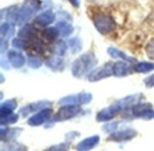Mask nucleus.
Here are the masks:
<instances>
[{
    "instance_id": "5701e85b",
    "label": "nucleus",
    "mask_w": 154,
    "mask_h": 151,
    "mask_svg": "<svg viewBox=\"0 0 154 151\" xmlns=\"http://www.w3.org/2000/svg\"><path fill=\"white\" fill-rule=\"evenodd\" d=\"M60 34L59 31L57 28L54 27H51V28H47L45 30H43L42 32V36L44 39H46L47 41H51L52 42L53 40H55L58 35Z\"/></svg>"
},
{
    "instance_id": "c756f323",
    "label": "nucleus",
    "mask_w": 154,
    "mask_h": 151,
    "mask_svg": "<svg viewBox=\"0 0 154 151\" xmlns=\"http://www.w3.org/2000/svg\"><path fill=\"white\" fill-rule=\"evenodd\" d=\"M146 53L148 54V56L154 60V39L149 42V43L146 46Z\"/></svg>"
},
{
    "instance_id": "473e14b6",
    "label": "nucleus",
    "mask_w": 154,
    "mask_h": 151,
    "mask_svg": "<svg viewBox=\"0 0 154 151\" xmlns=\"http://www.w3.org/2000/svg\"><path fill=\"white\" fill-rule=\"evenodd\" d=\"M143 119H145V120H152V119H154V111L152 110V111H150Z\"/></svg>"
},
{
    "instance_id": "0eeeda50",
    "label": "nucleus",
    "mask_w": 154,
    "mask_h": 151,
    "mask_svg": "<svg viewBox=\"0 0 154 151\" xmlns=\"http://www.w3.org/2000/svg\"><path fill=\"white\" fill-rule=\"evenodd\" d=\"M51 114H52V110L50 108H45V109L40 111L35 115L29 118V120H27V123L32 127L41 126L43 123L47 122L51 119Z\"/></svg>"
},
{
    "instance_id": "72a5a7b5",
    "label": "nucleus",
    "mask_w": 154,
    "mask_h": 151,
    "mask_svg": "<svg viewBox=\"0 0 154 151\" xmlns=\"http://www.w3.org/2000/svg\"><path fill=\"white\" fill-rule=\"evenodd\" d=\"M70 2L71 5H73L75 7H79V0H69Z\"/></svg>"
},
{
    "instance_id": "a878e982",
    "label": "nucleus",
    "mask_w": 154,
    "mask_h": 151,
    "mask_svg": "<svg viewBox=\"0 0 154 151\" xmlns=\"http://www.w3.org/2000/svg\"><path fill=\"white\" fill-rule=\"evenodd\" d=\"M69 144L68 143H61L59 145L51 146L48 149H46L44 151H69Z\"/></svg>"
},
{
    "instance_id": "1a4fd4ad",
    "label": "nucleus",
    "mask_w": 154,
    "mask_h": 151,
    "mask_svg": "<svg viewBox=\"0 0 154 151\" xmlns=\"http://www.w3.org/2000/svg\"><path fill=\"white\" fill-rule=\"evenodd\" d=\"M111 75H113V66L105 65V66L97 68L96 70L92 71L88 75V80L89 82H98Z\"/></svg>"
},
{
    "instance_id": "ddd939ff",
    "label": "nucleus",
    "mask_w": 154,
    "mask_h": 151,
    "mask_svg": "<svg viewBox=\"0 0 154 151\" xmlns=\"http://www.w3.org/2000/svg\"><path fill=\"white\" fill-rule=\"evenodd\" d=\"M7 58L9 63L14 67V68H21L25 63V58L22 54V53L14 50H11L8 52Z\"/></svg>"
},
{
    "instance_id": "2eb2a0df",
    "label": "nucleus",
    "mask_w": 154,
    "mask_h": 151,
    "mask_svg": "<svg viewBox=\"0 0 154 151\" xmlns=\"http://www.w3.org/2000/svg\"><path fill=\"white\" fill-rule=\"evenodd\" d=\"M18 37L29 42V41H35L37 38L35 29L32 25L31 24H26L24 25L18 33Z\"/></svg>"
},
{
    "instance_id": "4be33fe9",
    "label": "nucleus",
    "mask_w": 154,
    "mask_h": 151,
    "mask_svg": "<svg viewBox=\"0 0 154 151\" xmlns=\"http://www.w3.org/2000/svg\"><path fill=\"white\" fill-rule=\"evenodd\" d=\"M56 28L58 29L59 33L62 36H68L73 32V27L71 24L66 22H60L57 24Z\"/></svg>"
},
{
    "instance_id": "dca6fc26",
    "label": "nucleus",
    "mask_w": 154,
    "mask_h": 151,
    "mask_svg": "<svg viewBox=\"0 0 154 151\" xmlns=\"http://www.w3.org/2000/svg\"><path fill=\"white\" fill-rule=\"evenodd\" d=\"M34 21L40 26H47L55 21V14L51 11H46L37 15Z\"/></svg>"
},
{
    "instance_id": "9b49d317",
    "label": "nucleus",
    "mask_w": 154,
    "mask_h": 151,
    "mask_svg": "<svg viewBox=\"0 0 154 151\" xmlns=\"http://www.w3.org/2000/svg\"><path fill=\"white\" fill-rule=\"evenodd\" d=\"M152 111V105L148 102L137 103L132 107V113L136 118L143 119Z\"/></svg>"
},
{
    "instance_id": "2f4dec72",
    "label": "nucleus",
    "mask_w": 154,
    "mask_h": 151,
    "mask_svg": "<svg viewBox=\"0 0 154 151\" xmlns=\"http://www.w3.org/2000/svg\"><path fill=\"white\" fill-rule=\"evenodd\" d=\"M118 126V123H110L108 125H106L104 126V130L106 131V132H112V131H115V130L116 129V127Z\"/></svg>"
},
{
    "instance_id": "f8f14e48",
    "label": "nucleus",
    "mask_w": 154,
    "mask_h": 151,
    "mask_svg": "<svg viewBox=\"0 0 154 151\" xmlns=\"http://www.w3.org/2000/svg\"><path fill=\"white\" fill-rule=\"evenodd\" d=\"M133 72V68L125 62H117L113 65V74L117 77H124Z\"/></svg>"
},
{
    "instance_id": "bb28decb",
    "label": "nucleus",
    "mask_w": 154,
    "mask_h": 151,
    "mask_svg": "<svg viewBox=\"0 0 154 151\" xmlns=\"http://www.w3.org/2000/svg\"><path fill=\"white\" fill-rule=\"evenodd\" d=\"M42 60H40L35 56H30L28 58V65L32 68H39L42 66Z\"/></svg>"
},
{
    "instance_id": "aec40b11",
    "label": "nucleus",
    "mask_w": 154,
    "mask_h": 151,
    "mask_svg": "<svg viewBox=\"0 0 154 151\" xmlns=\"http://www.w3.org/2000/svg\"><path fill=\"white\" fill-rule=\"evenodd\" d=\"M21 129H6L1 130V139L2 140H10L14 139L16 136L19 135Z\"/></svg>"
},
{
    "instance_id": "9d476101",
    "label": "nucleus",
    "mask_w": 154,
    "mask_h": 151,
    "mask_svg": "<svg viewBox=\"0 0 154 151\" xmlns=\"http://www.w3.org/2000/svg\"><path fill=\"white\" fill-rule=\"evenodd\" d=\"M50 106H51V102H49V101H37V102H33V103L24 106L23 109L20 110L19 113L23 117H26L31 112L42 111L45 108H49Z\"/></svg>"
},
{
    "instance_id": "20e7f679",
    "label": "nucleus",
    "mask_w": 154,
    "mask_h": 151,
    "mask_svg": "<svg viewBox=\"0 0 154 151\" xmlns=\"http://www.w3.org/2000/svg\"><path fill=\"white\" fill-rule=\"evenodd\" d=\"M81 111V108L79 105H63L58 112L55 114L54 121H64L76 117Z\"/></svg>"
},
{
    "instance_id": "7ed1b4c3",
    "label": "nucleus",
    "mask_w": 154,
    "mask_h": 151,
    "mask_svg": "<svg viewBox=\"0 0 154 151\" xmlns=\"http://www.w3.org/2000/svg\"><path fill=\"white\" fill-rule=\"evenodd\" d=\"M94 24L97 31L103 34H109L116 28V23L114 19L110 15L105 14H97L94 17Z\"/></svg>"
},
{
    "instance_id": "f03ea898",
    "label": "nucleus",
    "mask_w": 154,
    "mask_h": 151,
    "mask_svg": "<svg viewBox=\"0 0 154 151\" xmlns=\"http://www.w3.org/2000/svg\"><path fill=\"white\" fill-rule=\"evenodd\" d=\"M41 7L40 0H24L23 5L21 9L18 10L16 23L18 24H23L26 23L34 13H36Z\"/></svg>"
},
{
    "instance_id": "423d86ee",
    "label": "nucleus",
    "mask_w": 154,
    "mask_h": 151,
    "mask_svg": "<svg viewBox=\"0 0 154 151\" xmlns=\"http://www.w3.org/2000/svg\"><path fill=\"white\" fill-rule=\"evenodd\" d=\"M92 101V95L90 93H80L78 95H69L63 97L60 101V104L62 105H78V104H88Z\"/></svg>"
},
{
    "instance_id": "39448f33",
    "label": "nucleus",
    "mask_w": 154,
    "mask_h": 151,
    "mask_svg": "<svg viewBox=\"0 0 154 151\" xmlns=\"http://www.w3.org/2000/svg\"><path fill=\"white\" fill-rule=\"evenodd\" d=\"M123 111L122 106L120 105L119 101H116L110 105L108 108L103 109L100 111L97 115V120L99 122H104V121H108L112 120L119 111Z\"/></svg>"
},
{
    "instance_id": "4468645a",
    "label": "nucleus",
    "mask_w": 154,
    "mask_h": 151,
    "mask_svg": "<svg viewBox=\"0 0 154 151\" xmlns=\"http://www.w3.org/2000/svg\"><path fill=\"white\" fill-rule=\"evenodd\" d=\"M99 136H92L89 138H87L83 140L81 142H79L77 146L78 151H89L94 149L98 143H99Z\"/></svg>"
},
{
    "instance_id": "f257e3e1",
    "label": "nucleus",
    "mask_w": 154,
    "mask_h": 151,
    "mask_svg": "<svg viewBox=\"0 0 154 151\" xmlns=\"http://www.w3.org/2000/svg\"><path fill=\"white\" fill-rule=\"evenodd\" d=\"M97 60L96 59V56L93 53H84L72 63L71 72L75 77L81 78L90 70H92L97 64Z\"/></svg>"
},
{
    "instance_id": "f3484780",
    "label": "nucleus",
    "mask_w": 154,
    "mask_h": 151,
    "mask_svg": "<svg viewBox=\"0 0 154 151\" xmlns=\"http://www.w3.org/2000/svg\"><path fill=\"white\" fill-rule=\"evenodd\" d=\"M16 107H17V103L15 100H9V101H6L5 102H3L0 107L1 119L13 114V111L16 109Z\"/></svg>"
},
{
    "instance_id": "b1692460",
    "label": "nucleus",
    "mask_w": 154,
    "mask_h": 151,
    "mask_svg": "<svg viewBox=\"0 0 154 151\" xmlns=\"http://www.w3.org/2000/svg\"><path fill=\"white\" fill-rule=\"evenodd\" d=\"M1 151H27V148L24 145L13 143V144L8 145L6 149L3 148Z\"/></svg>"
},
{
    "instance_id": "393cba45",
    "label": "nucleus",
    "mask_w": 154,
    "mask_h": 151,
    "mask_svg": "<svg viewBox=\"0 0 154 151\" xmlns=\"http://www.w3.org/2000/svg\"><path fill=\"white\" fill-rule=\"evenodd\" d=\"M17 120H18V115L17 114H11L5 118L1 119V125L5 126V125H8V124H14Z\"/></svg>"
},
{
    "instance_id": "6e6552de",
    "label": "nucleus",
    "mask_w": 154,
    "mask_h": 151,
    "mask_svg": "<svg viewBox=\"0 0 154 151\" xmlns=\"http://www.w3.org/2000/svg\"><path fill=\"white\" fill-rule=\"evenodd\" d=\"M135 136H137V131L132 129H126L124 130H118L113 132L108 138L107 141H115V142H123L133 140Z\"/></svg>"
},
{
    "instance_id": "412c9836",
    "label": "nucleus",
    "mask_w": 154,
    "mask_h": 151,
    "mask_svg": "<svg viewBox=\"0 0 154 151\" xmlns=\"http://www.w3.org/2000/svg\"><path fill=\"white\" fill-rule=\"evenodd\" d=\"M134 70L137 72L141 73H146L150 72L154 70V63L149 62H141L137 63L135 66H134Z\"/></svg>"
},
{
    "instance_id": "a211bd4d",
    "label": "nucleus",
    "mask_w": 154,
    "mask_h": 151,
    "mask_svg": "<svg viewBox=\"0 0 154 151\" xmlns=\"http://www.w3.org/2000/svg\"><path fill=\"white\" fill-rule=\"evenodd\" d=\"M107 53H109V55L115 59H117V58H120L122 60H124L125 62H128V63H134L135 62V59L134 58H131L129 57L127 54H125L124 52L116 49V48H114V47H110L107 49Z\"/></svg>"
},
{
    "instance_id": "cd10ccee",
    "label": "nucleus",
    "mask_w": 154,
    "mask_h": 151,
    "mask_svg": "<svg viewBox=\"0 0 154 151\" xmlns=\"http://www.w3.org/2000/svg\"><path fill=\"white\" fill-rule=\"evenodd\" d=\"M69 46H70L71 51H73L74 53H76L81 50V44H80L79 40L78 38H74V39L70 40L69 41Z\"/></svg>"
},
{
    "instance_id": "7c9ffc66",
    "label": "nucleus",
    "mask_w": 154,
    "mask_h": 151,
    "mask_svg": "<svg viewBox=\"0 0 154 151\" xmlns=\"http://www.w3.org/2000/svg\"><path fill=\"white\" fill-rule=\"evenodd\" d=\"M144 83H145V85L148 88H152V87H154V73L152 74V75H150L149 77H147L144 80Z\"/></svg>"
},
{
    "instance_id": "c85d7f7f",
    "label": "nucleus",
    "mask_w": 154,
    "mask_h": 151,
    "mask_svg": "<svg viewBox=\"0 0 154 151\" xmlns=\"http://www.w3.org/2000/svg\"><path fill=\"white\" fill-rule=\"evenodd\" d=\"M67 45L64 42H59L55 46V52L58 55H63L66 53Z\"/></svg>"
},
{
    "instance_id": "6ab92c4d",
    "label": "nucleus",
    "mask_w": 154,
    "mask_h": 151,
    "mask_svg": "<svg viewBox=\"0 0 154 151\" xmlns=\"http://www.w3.org/2000/svg\"><path fill=\"white\" fill-rule=\"evenodd\" d=\"M46 65L54 71H62L65 67V63L61 58L58 56H54V57L50 58L46 62Z\"/></svg>"
}]
</instances>
